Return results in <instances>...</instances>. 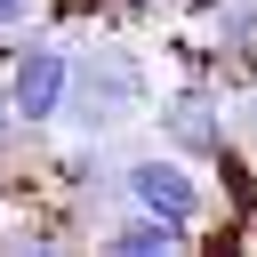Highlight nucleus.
Segmentation results:
<instances>
[{"label":"nucleus","instance_id":"4","mask_svg":"<svg viewBox=\"0 0 257 257\" xmlns=\"http://www.w3.org/2000/svg\"><path fill=\"white\" fill-rule=\"evenodd\" d=\"M112 249H137V257H161V249H177V225H169V217H145V225H120V233H112Z\"/></svg>","mask_w":257,"mask_h":257},{"label":"nucleus","instance_id":"1","mask_svg":"<svg viewBox=\"0 0 257 257\" xmlns=\"http://www.w3.org/2000/svg\"><path fill=\"white\" fill-rule=\"evenodd\" d=\"M128 201L145 209V217H169V225H193L201 217V185L177 169V161H128Z\"/></svg>","mask_w":257,"mask_h":257},{"label":"nucleus","instance_id":"3","mask_svg":"<svg viewBox=\"0 0 257 257\" xmlns=\"http://www.w3.org/2000/svg\"><path fill=\"white\" fill-rule=\"evenodd\" d=\"M169 137L177 145H193V153H209L225 128H217V104L209 96H169Z\"/></svg>","mask_w":257,"mask_h":257},{"label":"nucleus","instance_id":"7","mask_svg":"<svg viewBox=\"0 0 257 257\" xmlns=\"http://www.w3.org/2000/svg\"><path fill=\"white\" fill-rule=\"evenodd\" d=\"M0 112H8V96H0Z\"/></svg>","mask_w":257,"mask_h":257},{"label":"nucleus","instance_id":"2","mask_svg":"<svg viewBox=\"0 0 257 257\" xmlns=\"http://www.w3.org/2000/svg\"><path fill=\"white\" fill-rule=\"evenodd\" d=\"M64 88H72V56H64V48H32V56L16 64V88H8V112H16V120H56Z\"/></svg>","mask_w":257,"mask_h":257},{"label":"nucleus","instance_id":"5","mask_svg":"<svg viewBox=\"0 0 257 257\" xmlns=\"http://www.w3.org/2000/svg\"><path fill=\"white\" fill-rule=\"evenodd\" d=\"M16 16H24V0H0V24H16Z\"/></svg>","mask_w":257,"mask_h":257},{"label":"nucleus","instance_id":"6","mask_svg":"<svg viewBox=\"0 0 257 257\" xmlns=\"http://www.w3.org/2000/svg\"><path fill=\"white\" fill-rule=\"evenodd\" d=\"M241 128H249V137H257V104H241Z\"/></svg>","mask_w":257,"mask_h":257}]
</instances>
